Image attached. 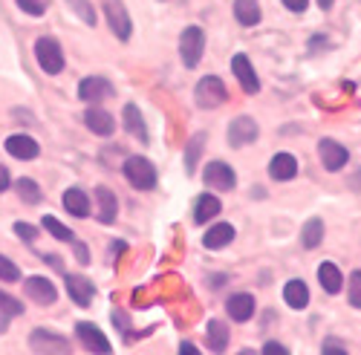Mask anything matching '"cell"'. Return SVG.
Here are the masks:
<instances>
[{"mask_svg":"<svg viewBox=\"0 0 361 355\" xmlns=\"http://www.w3.org/2000/svg\"><path fill=\"white\" fill-rule=\"evenodd\" d=\"M78 96L87 104H99V101H104V99L113 96V84L107 78H102V75H87L78 84Z\"/></svg>","mask_w":361,"mask_h":355,"instance_id":"8","label":"cell"},{"mask_svg":"<svg viewBox=\"0 0 361 355\" xmlns=\"http://www.w3.org/2000/svg\"><path fill=\"white\" fill-rule=\"evenodd\" d=\"M104 15H107V23H110V29H113V35H116L118 41H130V35H133V20H130V15H128V9H125L122 0H104Z\"/></svg>","mask_w":361,"mask_h":355,"instance_id":"4","label":"cell"},{"mask_svg":"<svg viewBox=\"0 0 361 355\" xmlns=\"http://www.w3.org/2000/svg\"><path fill=\"white\" fill-rule=\"evenodd\" d=\"M194 99H197V104H200L202 110H214V107H220V104L228 99V90H226V84H223L217 75H205V78H200V84H197Z\"/></svg>","mask_w":361,"mask_h":355,"instance_id":"2","label":"cell"},{"mask_svg":"<svg viewBox=\"0 0 361 355\" xmlns=\"http://www.w3.org/2000/svg\"><path fill=\"white\" fill-rule=\"evenodd\" d=\"M205 338H208V347H212L214 352H223L228 347V327H226V320H217V318L208 320Z\"/></svg>","mask_w":361,"mask_h":355,"instance_id":"24","label":"cell"},{"mask_svg":"<svg viewBox=\"0 0 361 355\" xmlns=\"http://www.w3.org/2000/svg\"><path fill=\"white\" fill-rule=\"evenodd\" d=\"M234 15L243 26H255L260 20V6L257 0H234Z\"/></svg>","mask_w":361,"mask_h":355,"instance_id":"26","label":"cell"},{"mask_svg":"<svg viewBox=\"0 0 361 355\" xmlns=\"http://www.w3.org/2000/svg\"><path fill=\"white\" fill-rule=\"evenodd\" d=\"M318 280H321L324 292H329V294H338L341 286H344V278H341L336 263H321L318 266Z\"/></svg>","mask_w":361,"mask_h":355,"instance_id":"22","label":"cell"},{"mask_svg":"<svg viewBox=\"0 0 361 355\" xmlns=\"http://www.w3.org/2000/svg\"><path fill=\"white\" fill-rule=\"evenodd\" d=\"M205 52V35H202V29L200 26H188L183 38H179V55H183V64L191 70L200 64V58Z\"/></svg>","mask_w":361,"mask_h":355,"instance_id":"5","label":"cell"},{"mask_svg":"<svg viewBox=\"0 0 361 355\" xmlns=\"http://www.w3.org/2000/svg\"><path fill=\"white\" fill-rule=\"evenodd\" d=\"M35 58H38V67L47 75H58L64 70V49L55 38H38L35 41Z\"/></svg>","mask_w":361,"mask_h":355,"instance_id":"1","label":"cell"},{"mask_svg":"<svg viewBox=\"0 0 361 355\" xmlns=\"http://www.w3.org/2000/svg\"><path fill=\"white\" fill-rule=\"evenodd\" d=\"M283 298H286V304H289L292 309H307V304H310V289H307L304 280H289V283L283 286Z\"/></svg>","mask_w":361,"mask_h":355,"instance_id":"23","label":"cell"},{"mask_svg":"<svg viewBox=\"0 0 361 355\" xmlns=\"http://www.w3.org/2000/svg\"><path fill=\"white\" fill-rule=\"evenodd\" d=\"M220 211H223V205H220V199H217L214 194H202V197H197V205H194V220H197L200 225H205L208 220H214Z\"/></svg>","mask_w":361,"mask_h":355,"instance_id":"19","label":"cell"},{"mask_svg":"<svg viewBox=\"0 0 361 355\" xmlns=\"http://www.w3.org/2000/svg\"><path fill=\"white\" fill-rule=\"evenodd\" d=\"M321 240H324V223H321L318 217H312V220L304 225V234H300V243H304V249H315Z\"/></svg>","mask_w":361,"mask_h":355,"instance_id":"29","label":"cell"},{"mask_svg":"<svg viewBox=\"0 0 361 355\" xmlns=\"http://www.w3.org/2000/svg\"><path fill=\"white\" fill-rule=\"evenodd\" d=\"M257 139V122L249 116H240L228 125V144L231 147H243V144H252Z\"/></svg>","mask_w":361,"mask_h":355,"instance_id":"9","label":"cell"},{"mask_svg":"<svg viewBox=\"0 0 361 355\" xmlns=\"http://www.w3.org/2000/svg\"><path fill=\"white\" fill-rule=\"evenodd\" d=\"M96 199H99V220L102 223H116V211H118L116 194L107 191V188H96Z\"/></svg>","mask_w":361,"mask_h":355,"instance_id":"25","label":"cell"},{"mask_svg":"<svg viewBox=\"0 0 361 355\" xmlns=\"http://www.w3.org/2000/svg\"><path fill=\"white\" fill-rule=\"evenodd\" d=\"M84 125L93 130L96 136H110L113 133V127H116V122H113V116L107 113V110H102V107H90L87 113H84Z\"/></svg>","mask_w":361,"mask_h":355,"instance_id":"16","label":"cell"},{"mask_svg":"<svg viewBox=\"0 0 361 355\" xmlns=\"http://www.w3.org/2000/svg\"><path fill=\"white\" fill-rule=\"evenodd\" d=\"M263 355H289V349H286V347H281L278 341H269V344L263 347Z\"/></svg>","mask_w":361,"mask_h":355,"instance_id":"39","label":"cell"},{"mask_svg":"<svg viewBox=\"0 0 361 355\" xmlns=\"http://www.w3.org/2000/svg\"><path fill=\"white\" fill-rule=\"evenodd\" d=\"M18 6L26 12V15H32V18H38V15H44L47 12V6H49V0H18Z\"/></svg>","mask_w":361,"mask_h":355,"instance_id":"35","label":"cell"},{"mask_svg":"<svg viewBox=\"0 0 361 355\" xmlns=\"http://www.w3.org/2000/svg\"><path fill=\"white\" fill-rule=\"evenodd\" d=\"M9 330V315L4 312V309H0V335H4Z\"/></svg>","mask_w":361,"mask_h":355,"instance_id":"43","label":"cell"},{"mask_svg":"<svg viewBox=\"0 0 361 355\" xmlns=\"http://www.w3.org/2000/svg\"><path fill=\"white\" fill-rule=\"evenodd\" d=\"M15 234L20 237V240H26V243H32L35 240V237H38V228L35 225H29V223H15Z\"/></svg>","mask_w":361,"mask_h":355,"instance_id":"37","label":"cell"},{"mask_svg":"<svg viewBox=\"0 0 361 355\" xmlns=\"http://www.w3.org/2000/svg\"><path fill=\"white\" fill-rule=\"evenodd\" d=\"M318 156H321V162H324L326 170H341L347 165V159H350L347 147L338 144V142H333V139L318 142Z\"/></svg>","mask_w":361,"mask_h":355,"instance_id":"10","label":"cell"},{"mask_svg":"<svg viewBox=\"0 0 361 355\" xmlns=\"http://www.w3.org/2000/svg\"><path fill=\"white\" fill-rule=\"evenodd\" d=\"M29 349L32 352H47V355H67L70 341L64 335H58L52 330H35L29 335Z\"/></svg>","mask_w":361,"mask_h":355,"instance_id":"6","label":"cell"},{"mask_svg":"<svg viewBox=\"0 0 361 355\" xmlns=\"http://www.w3.org/2000/svg\"><path fill=\"white\" fill-rule=\"evenodd\" d=\"M125 127H128V133H133L142 142H147V127H145V118H142V113H139L136 104H128L125 107Z\"/></svg>","mask_w":361,"mask_h":355,"instance_id":"27","label":"cell"},{"mask_svg":"<svg viewBox=\"0 0 361 355\" xmlns=\"http://www.w3.org/2000/svg\"><path fill=\"white\" fill-rule=\"evenodd\" d=\"M307 4H310V0H283V6H286L289 12H304Z\"/></svg>","mask_w":361,"mask_h":355,"instance_id":"40","label":"cell"},{"mask_svg":"<svg viewBox=\"0 0 361 355\" xmlns=\"http://www.w3.org/2000/svg\"><path fill=\"white\" fill-rule=\"evenodd\" d=\"M18 197L26 202V205H38L41 202V188L35 180H18Z\"/></svg>","mask_w":361,"mask_h":355,"instance_id":"31","label":"cell"},{"mask_svg":"<svg viewBox=\"0 0 361 355\" xmlns=\"http://www.w3.org/2000/svg\"><path fill=\"white\" fill-rule=\"evenodd\" d=\"M231 240H234V225L220 223V225H212V228L205 231L202 246H205V249H223V246H228Z\"/></svg>","mask_w":361,"mask_h":355,"instance_id":"20","label":"cell"},{"mask_svg":"<svg viewBox=\"0 0 361 355\" xmlns=\"http://www.w3.org/2000/svg\"><path fill=\"white\" fill-rule=\"evenodd\" d=\"M75 260H78L81 266L90 263V254H87V246H84V243H75Z\"/></svg>","mask_w":361,"mask_h":355,"instance_id":"41","label":"cell"},{"mask_svg":"<svg viewBox=\"0 0 361 355\" xmlns=\"http://www.w3.org/2000/svg\"><path fill=\"white\" fill-rule=\"evenodd\" d=\"M64 208L73 214V217H90V197L81 191V188H70V191H64Z\"/></svg>","mask_w":361,"mask_h":355,"instance_id":"21","label":"cell"},{"mask_svg":"<svg viewBox=\"0 0 361 355\" xmlns=\"http://www.w3.org/2000/svg\"><path fill=\"white\" fill-rule=\"evenodd\" d=\"M202 142H205V133H194L191 142L185 144V173L188 176L197 170V162H200V154H202Z\"/></svg>","mask_w":361,"mask_h":355,"instance_id":"28","label":"cell"},{"mask_svg":"<svg viewBox=\"0 0 361 355\" xmlns=\"http://www.w3.org/2000/svg\"><path fill=\"white\" fill-rule=\"evenodd\" d=\"M295 173H298V159L292 154H275L272 162H269V176L278 182L295 180Z\"/></svg>","mask_w":361,"mask_h":355,"instance_id":"17","label":"cell"},{"mask_svg":"<svg viewBox=\"0 0 361 355\" xmlns=\"http://www.w3.org/2000/svg\"><path fill=\"white\" fill-rule=\"evenodd\" d=\"M41 225L55 237V240H61V243H75V234H73L64 223H58L55 217H44V220H41Z\"/></svg>","mask_w":361,"mask_h":355,"instance_id":"30","label":"cell"},{"mask_svg":"<svg viewBox=\"0 0 361 355\" xmlns=\"http://www.w3.org/2000/svg\"><path fill=\"white\" fill-rule=\"evenodd\" d=\"M125 176H128V182L139 191H150L157 185V168L150 165L145 156H130L125 162Z\"/></svg>","mask_w":361,"mask_h":355,"instance_id":"3","label":"cell"},{"mask_svg":"<svg viewBox=\"0 0 361 355\" xmlns=\"http://www.w3.org/2000/svg\"><path fill=\"white\" fill-rule=\"evenodd\" d=\"M9 185H12V176H9V170L4 165H0V191H6Z\"/></svg>","mask_w":361,"mask_h":355,"instance_id":"42","label":"cell"},{"mask_svg":"<svg viewBox=\"0 0 361 355\" xmlns=\"http://www.w3.org/2000/svg\"><path fill=\"white\" fill-rule=\"evenodd\" d=\"M75 338L84 344L87 352H102V355L113 352V344L107 341V335L99 327H93V323H87V320H81L75 327Z\"/></svg>","mask_w":361,"mask_h":355,"instance_id":"7","label":"cell"},{"mask_svg":"<svg viewBox=\"0 0 361 355\" xmlns=\"http://www.w3.org/2000/svg\"><path fill=\"white\" fill-rule=\"evenodd\" d=\"M231 70H234L240 87H243L246 93H252V96L260 93V78H257V73H255V67H252V61L246 55H234L231 58Z\"/></svg>","mask_w":361,"mask_h":355,"instance_id":"11","label":"cell"},{"mask_svg":"<svg viewBox=\"0 0 361 355\" xmlns=\"http://www.w3.org/2000/svg\"><path fill=\"white\" fill-rule=\"evenodd\" d=\"M67 294L78 306H90L96 298V286L93 280H87L84 275H67Z\"/></svg>","mask_w":361,"mask_h":355,"instance_id":"14","label":"cell"},{"mask_svg":"<svg viewBox=\"0 0 361 355\" xmlns=\"http://www.w3.org/2000/svg\"><path fill=\"white\" fill-rule=\"evenodd\" d=\"M18 278H20V269H18V266H15L9 257H4V254H0V280L15 283Z\"/></svg>","mask_w":361,"mask_h":355,"instance_id":"34","label":"cell"},{"mask_svg":"<svg viewBox=\"0 0 361 355\" xmlns=\"http://www.w3.org/2000/svg\"><path fill=\"white\" fill-rule=\"evenodd\" d=\"M347 298L355 309H361V269H355L350 275V283H347Z\"/></svg>","mask_w":361,"mask_h":355,"instance_id":"33","label":"cell"},{"mask_svg":"<svg viewBox=\"0 0 361 355\" xmlns=\"http://www.w3.org/2000/svg\"><path fill=\"white\" fill-rule=\"evenodd\" d=\"M23 292H26V298H32L38 306H49V304H55V298H58L55 286H52L47 278H29V280L23 283Z\"/></svg>","mask_w":361,"mask_h":355,"instance_id":"13","label":"cell"},{"mask_svg":"<svg viewBox=\"0 0 361 355\" xmlns=\"http://www.w3.org/2000/svg\"><path fill=\"white\" fill-rule=\"evenodd\" d=\"M333 4H336V0H318V6H321V9H333Z\"/></svg>","mask_w":361,"mask_h":355,"instance_id":"46","label":"cell"},{"mask_svg":"<svg viewBox=\"0 0 361 355\" xmlns=\"http://www.w3.org/2000/svg\"><path fill=\"white\" fill-rule=\"evenodd\" d=\"M321 352L324 355H347V347H341V341H336V338H326Z\"/></svg>","mask_w":361,"mask_h":355,"instance_id":"38","label":"cell"},{"mask_svg":"<svg viewBox=\"0 0 361 355\" xmlns=\"http://www.w3.org/2000/svg\"><path fill=\"white\" fill-rule=\"evenodd\" d=\"M125 249H128L125 243H113V246H110V251H113V257H118V254H122Z\"/></svg>","mask_w":361,"mask_h":355,"instance_id":"44","label":"cell"},{"mask_svg":"<svg viewBox=\"0 0 361 355\" xmlns=\"http://www.w3.org/2000/svg\"><path fill=\"white\" fill-rule=\"evenodd\" d=\"M6 151H9L15 159H23V162H29V159H38L41 147H38V142H35L32 136L15 133V136H9V139H6Z\"/></svg>","mask_w":361,"mask_h":355,"instance_id":"15","label":"cell"},{"mask_svg":"<svg viewBox=\"0 0 361 355\" xmlns=\"http://www.w3.org/2000/svg\"><path fill=\"white\" fill-rule=\"evenodd\" d=\"M0 309H4V312L12 318V315H20V312H23V304H20L18 298H12V294L0 292Z\"/></svg>","mask_w":361,"mask_h":355,"instance_id":"36","label":"cell"},{"mask_svg":"<svg viewBox=\"0 0 361 355\" xmlns=\"http://www.w3.org/2000/svg\"><path fill=\"white\" fill-rule=\"evenodd\" d=\"M179 352H183V355H185V352H188V355H197V347H194V344H183V347H179Z\"/></svg>","mask_w":361,"mask_h":355,"instance_id":"45","label":"cell"},{"mask_svg":"<svg viewBox=\"0 0 361 355\" xmlns=\"http://www.w3.org/2000/svg\"><path fill=\"white\" fill-rule=\"evenodd\" d=\"M67 6H70L87 26H96V9H93V4H90V0H67Z\"/></svg>","mask_w":361,"mask_h":355,"instance_id":"32","label":"cell"},{"mask_svg":"<svg viewBox=\"0 0 361 355\" xmlns=\"http://www.w3.org/2000/svg\"><path fill=\"white\" fill-rule=\"evenodd\" d=\"M205 182L214 191H231L237 185V176L226 162H208L205 165Z\"/></svg>","mask_w":361,"mask_h":355,"instance_id":"12","label":"cell"},{"mask_svg":"<svg viewBox=\"0 0 361 355\" xmlns=\"http://www.w3.org/2000/svg\"><path fill=\"white\" fill-rule=\"evenodd\" d=\"M226 309H228V315L237 323H243V320H249L255 315V298H252V294H246V292L231 294V298L226 301Z\"/></svg>","mask_w":361,"mask_h":355,"instance_id":"18","label":"cell"}]
</instances>
